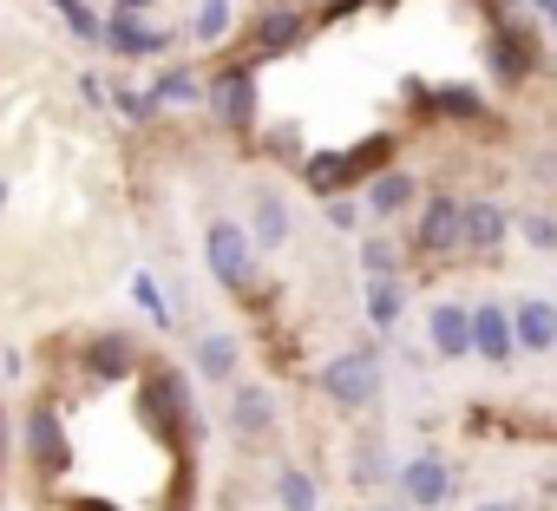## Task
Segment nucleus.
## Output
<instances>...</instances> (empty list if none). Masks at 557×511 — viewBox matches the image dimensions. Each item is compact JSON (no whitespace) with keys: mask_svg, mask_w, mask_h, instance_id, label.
<instances>
[{"mask_svg":"<svg viewBox=\"0 0 557 511\" xmlns=\"http://www.w3.org/2000/svg\"><path fill=\"white\" fill-rule=\"evenodd\" d=\"M361 263H368V276H394V270H400V256H394L387 236H368V242H361Z\"/></svg>","mask_w":557,"mask_h":511,"instance_id":"obj_23","label":"nucleus"},{"mask_svg":"<svg viewBox=\"0 0 557 511\" xmlns=\"http://www.w3.org/2000/svg\"><path fill=\"white\" fill-rule=\"evenodd\" d=\"M505 229H511V216H505L498 203H485V197L459 203V249H479V256H492V249L505 242Z\"/></svg>","mask_w":557,"mask_h":511,"instance_id":"obj_6","label":"nucleus"},{"mask_svg":"<svg viewBox=\"0 0 557 511\" xmlns=\"http://www.w3.org/2000/svg\"><path fill=\"white\" fill-rule=\"evenodd\" d=\"M197 374L203 381H236V341L230 335H203L197 341Z\"/></svg>","mask_w":557,"mask_h":511,"instance_id":"obj_16","label":"nucleus"},{"mask_svg":"<svg viewBox=\"0 0 557 511\" xmlns=\"http://www.w3.org/2000/svg\"><path fill=\"white\" fill-rule=\"evenodd\" d=\"M472 511H518V504H472Z\"/></svg>","mask_w":557,"mask_h":511,"instance_id":"obj_30","label":"nucleus"},{"mask_svg":"<svg viewBox=\"0 0 557 511\" xmlns=\"http://www.w3.org/2000/svg\"><path fill=\"white\" fill-rule=\"evenodd\" d=\"M60 14L73 21V34H79V40H99V27H106V21L86 8V0H60Z\"/></svg>","mask_w":557,"mask_h":511,"instance_id":"obj_25","label":"nucleus"},{"mask_svg":"<svg viewBox=\"0 0 557 511\" xmlns=\"http://www.w3.org/2000/svg\"><path fill=\"white\" fill-rule=\"evenodd\" d=\"M99 40H106L119 60H151V53H164V47H171V34H164V27H151V21H138L132 8H119V14L99 27Z\"/></svg>","mask_w":557,"mask_h":511,"instance_id":"obj_3","label":"nucleus"},{"mask_svg":"<svg viewBox=\"0 0 557 511\" xmlns=\"http://www.w3.org/2000/svg\"><path fill=\"white\" fill-rule=\"evenodd\" d=\"M518 229H524L531 249H544V256L557 249V223H550V216H518Z\"/></svg>","mask_w":557,"mask_h":511,"instance_id":"obj_26","label":"nucleus"},{"mask_svg":"<svg viewBox=\"0 0 557 511\" xmlns=\"http://www.w3.org/2000/svg\"><path fill=\"white\" fill-rule=\"evenodd\" d=\"M249 242L262 249H283L289 242V203L275 190H256V210H249Z\"/></svg>","mask_w":557,"mask_h":511,"instance_id":"obj_12","label":"nucleus"},{"mask_svg":"<svg viewBox=\"0 0 557 511\" xmlns=\"http://www.w3.org/2000/svg\"><path fill=\"white\" fill-rule=\"evenodd\" d=\"M119 105H125L132 119H145V112H151V99H145V92H119Z\"/></svg>","mask_w":557,"mask_h":511,"instance_id":"obj_29","label":"nucleus"},{"mask_svg":"<svg viewBox=\"0 0 557 511\" xmlns=\"http://www.w3.org/2000/svg\"><path fill=\"white\" fill-rule=\"evenodd\" d=\"M197 99H203V86H197V73H184V66L164 73L158 92H151V105H197Z\"/></svg>","mask_w":557,"mask_h":511,"instance_id":"obj_19","label":"nucleus"},{"mask_svg":"<svg viewBox=\"0 0 557 511\" xmlns=\"http://www.w3.org/2000/svg\"><path fill=\"white\" fill-rule=\"evenodd\" d=\"M132 289H138V302H145V315H151V322H171V309H164V296H158V283H151V276H138Z\"/></svg>","mask_w":557,"mask_h":511,"instance_id":"obj_27","label":"nucleus"},{"mask_svg":"<svg viewBox=\"0 0 557 511\" xmlns=\"http://www.w3.org/2000/svg\"><path fill=\"white\" fill-rule=\"evenodd\" d=\"M230 27V0H203V14H197V40H223Z\"/></svg>","mask_w":557,"mask_h":511,"instance_id":"obj_24","label":"nucleus"},{"mask_svg":"<svg viewBox=\"0 0 557 511\" xmlns=\"http://www.w3.org/2000/svg\"><path fill=\"white\" fill-rule=\"evenodd\" d=\"M79 511H112V504H99V498H86V504H79Z\"/></svg>","mask_w":557,"mask_h":511,"instance_id":"obj_31","label":"nucleus"},{"mask_svg":"<svg viewBox=\"0 0 557 511\" xmlns=\"http://www.w3.org/2000/svg\"><path fill=\"white\" fill-rule=\"evenodd\" d=\"M381 151H387V145H368V151H348V158H309V184H315V190H335V184H348L361 164H374Z\"/></svg>","mask_w":557,"mask_h":511,"instance_id":"obj_15","label":"nucleus"},{"mask_svg":"<svg viewBox=\"0 0 557 511\" xmlns=\"http://www.w3.org/2000/svg\"><path fill=\"white\" fill-rule=\"evenodd\" d=\"M203 256H210V276H216L223 289H249V270H256V242H249V229H236V223H210Z\"/></svg>","mask_w":557,"mask_h":511,"instance_id":"obj_2","label":"nucleus"},{"mask_svg":"<svg viewBox=\"0 0 557 511\" xmlns=\"http://www.w3.org/2000/svg\"><path fill=\"white\" fill-rule=\"evenodd\" d=\"M322 394L342 413H361L368 400H381V348H348L322 367Z\"/></svg>","mask_w":557,"mask_h":511,"instance_id":"obj_1","label":"nucleus"},{"mask_svg":"<svg viewBox=\"0 0 557 511\" xmlns=\"http://www.w3.org/2000/svg\"><path fill=\"white\" fill-rule=\"evenodd\" d=\"M92 374H106V381H119V374H132V341L125 335H106V341H92Z\"/></svg>","mask_w":557,"mask_h":511,"instance_id":"obj_18","label":"nucleus"},{"mask_svg":"<svg viewBox=\"0 0 557 511\" xmlns=\"http://www.w3.org/2000/svg\"><path fill=\"white\" fill-rule=\"evenodd\" d=\"M374 511H407V504H374Z\"/></svg>","mask_w":557,"mask_h":511,"instance_id":"obj_32","label":"nucleus"},{"mask_svg":"<svg viewBox=\"0 0 557 511\" xmlns=\"http://www.w3.org/2000/svg\"><path fill=\"white\" fill-rule=\"evenodd\" d=\"M275 498H283V511H315V504H322V491H315V478H309L302 465H283V478H275Z\"/></svg>","mask_w":557,"mask_h":511,"instance_id":"obj_17","label":"nucleus"},{"mask_svg":"<svg viewBox=\"0 0 557 511\" xmlns=\"http://www.w3.org/2000/svg\"><path fill=\"white\" fill-rule=\"evenodd\" d=\"M230 426H236V439H262V433L275 426V394H269V387H236Z\"/></svg>","mask_w":557,"mask_h":511,"instance_id":"obj_10","label":"nucleus"},{"mask_svg":"<svg viewBox=\"0 0 557 511\" xmlns=\"http://www.w3.org/2000/svg\"><path fill=\"white\" fill-rule=\"evenodd\" d=\"M511 341H518L524 354H544V348L557 341V309H550L544 296H524V302L511 309Z\"/></svg>","mask_w":557,"mask_h":511,"instance_id":"obj_8","label":"nucleus"},{"mask_svg":"<svg viewBox=\"0 0 557 511\" xmlns=\"http://www.w3.org/2000/svg\"><path fill=\"white\" fill-rule=\"evenodd\" d=\"M550 348H557V341H550Z\"/></svg>","mask_w":557,"mask_h":511,"instance_id":"obj_33","label":"nucleus"},{"mask_svg":"<svg viewBox=\"0 0 557 511\" xmlns=\"http://www.w3.org/2000/svg\"><path fill=\"white\" fill-rule=\"evenodd\" d=\"M203 99H210V105H216V119H223V125H236V132H243V125L256 119V79H249L243 66H230V73H216Z\"/></svg>","mask_w":557,"mask_h":511,"instance_id":"obj_5","label":"nucleus"},{"mask_svg":"<svg viewBox=\"0 0 557 511\" xmlns=\"http://www.w3.org/2000/svg\"><path fill=\"white\" fill-rule=\"evenodd\" d=\"M387 472H394V465H387V446H381V439H361V446H355V478H361V485H381Z\"/></svg>","mask_w":557,"mask_h":511,"instance_id":"obj_22","label":"nucleus"},{"mask_svg":"<svg viewBox=\"0 0 557 511\" xmlns=\"http://www.w3.org/2000/svg\"><path fill=\"white\" fill-rule=\"evenodd\" d=\"M27 446H34V459H40L47 472H60V465H66V433H60L53 407H27Z\"/></svg>","mask_w":557,"mask_h":511,"instance_id":"obj_13","label":"nucleus"},{"mask_svg":"<svg viewBox=\"0 0 557 511\" xmlns=\"http://www.w3.org/2000/svg\"><path fill=\"white\" fill-rule=\"evenodd\" d=\"M433 348H440L446 361L472 354V309H466V302H440V309H433Z\"/></svg>","mask_w":557,"mask_h":511,"instance_id":"obj_11","label":"nucleus"},{"mask_svg":"<svg viewBox=\"0 0 557 511\" xmlns=\"http://www.w3.org/2000/svg\"><path fill=\"white\" fill-rule=\"evenodd\" d=\"M355 216H361V210H355L348 197H335V203H329V223H335V229H355Z\"/></svg>","mask_w":557,"mask_h":511,"instance_id":"obj_28","label":"nucleus"},{"mask_svg":"<svg viewBox=\"0 0 557 511\" xmlns=\"http://www.w3.org/2000/svg\"><path fill=\"white\" fill-rule=\"evenodd\" d=\"M296 34H302V21H296V14H269V21L256 27L262 53H283V47H296Z\"/></svg>","mask_w":557,"mask_h":511,"instance_id":"obj_20","label":"nucleus"},{"mask_svg":"<svg viewBox=\"0 0 557 511\" xmlns=\"http://www.w3.org/2000/svg\"><path fill=\"white\" fill-rule=\"evenodd\" d=\"M472 354H485L492 367H505V361L518 354V341H511V315H505L498 302H479V309H472Z\"/></svg>","mask_w":557,"mask_h":511,"instance_id":"obj_7","label":"nucleus"},{"mask_svg":"<svg viewBox=\"0 0 557 511\" xmlns=\"http://www.w3.org/2000/svg\"><path fill=\"white\" fill-rule=\"evenodd\" d=\"M394 478H400V498H407V504H420V511L446 504V491H453V472H446V459H440V452H420V459H407Z\"/></svg>","mask_w":557,"mask_h":511,"instance_id":"obj_4","label":"nucleus"},{"mask_svg":"<svg viewBox=\"0 0 557 511\" xmlns=\"http://www.w3.org/2000/svg\"><path fill=\"white\" fill-rule=\"evenodd\" d=\"M413 190H420V184H413L407 171H381V177L368 184V210H374V216H400V210H413Z\"/></svg>","mask_w":557,"mask_h":511,"instance_id":"obj_14","label":"nucleus"},{"mask_svg":"<svg viewBox=\"0 0 557 511\" xmlns=\"http://www.w3.org/2000/svg\"><path fill=\"white\" fill-rule=\"evenodd\" d=\"M420 249L426 256H453L459 249V197H426V210H420Z\"/></svg>","mask_w":557,"mask_h":511,"instance_id":"obj_9","label":"nucleus"},{"mask_svg":"<svg viewBox=\"0 0 557 511\" xmlns=\"http://www.w3.org/2000/svg\"><path fill=\"white\" fill-rule=\"evenodd\" d=\"M368 315L387 328V322H400V283L394 276H374V289H368Z\"/></svg>","mask_w":557,"mask_h":511,"instance_id":"obj_21","label":"nucleus"}]
</instances>
